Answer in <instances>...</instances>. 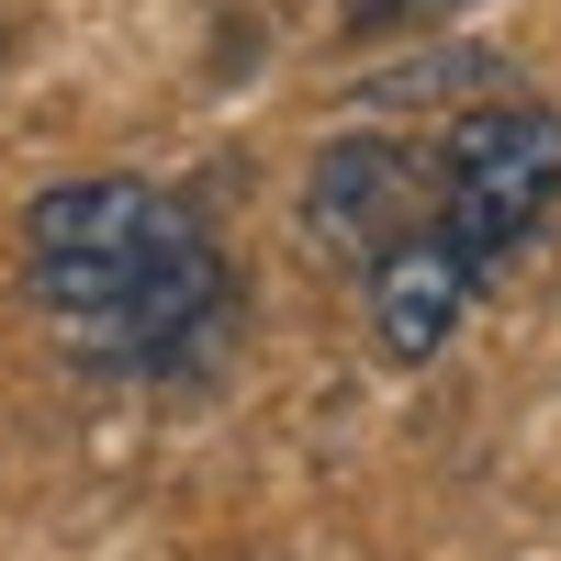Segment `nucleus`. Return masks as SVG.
Listing matches in <instances>:
<instances>
[{"instance_id":"obj_5","label":"nucleus","mask_w":561,"mask_h":561,"mask_svg":"<svg viewBox=\"0 0 561 561\" xmlns=\"http://www.w3.org/2000/svg\"><path fill=\"white\" fill-rule=\"evenodd\" d=\"M382 23H438V12H460V0H370Z\"/></svg>"},{"instance_id":"obj_2","label":"nucleus","mask_w":561,"mask_h":561,"mask_svg":"<svg viewBox=\"0 0 561 561\" xmlns=\"http://www.w3.org/2000/svg\"><path fill=\"white\" fill-rule=\"evenodd\" d=\"M561 214V102H472L438 124V214L427 237L494 293L505 259L539 248V225Z\"/></svg>"},{"instance_id":"obj_1","label":"nucleus","mask_w":561,"mask_h":561,"mask_svg":"<svg viewBox=\"0 0 561 561\" xmlns=\"http://www.w3.org/2000/svg\"><path fill=\"white\" fill-rule=\"evenodd\" d=\"M23 293L45 337L113 382H192L237 325L214 225L135 169H90L23 203Z\"/></svg>"},{"instance_id":"obj_3","label":"nucleus","mask_w":561,"mask_h":561,"mask_svg":"<svg viewBox=\"0 0 561 561\" xmlns=\"http://www.w3.org/2000/svg\"><path fill=\"white\" fill-rule=\"evenodd\" d=\"M438 214V135H325L304 169V237L337 270H382L415 225Z\"/></svg>"},{"instance_id":"obj_4","label":"nucleus","mask_w":561,"mask_h":561,"mask_svg":"<svg viewBox=\"0 0 561 561\" xmlns=\"http://www.w3.org/2000/svg\"><path fill=\"white\" fill-rule=\"evenodd\" d=\"M359 304H370V348H382L393 370H427L449 337H460V325H472V304H483V280L472 270H460L438 237H427V225H415V237L382 259V270H370L359 280Z\"/></svg>"}]
</instances>
